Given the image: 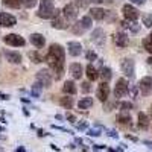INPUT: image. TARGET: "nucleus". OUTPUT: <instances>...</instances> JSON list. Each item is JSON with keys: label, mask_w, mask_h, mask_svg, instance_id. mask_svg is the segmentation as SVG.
<instances>
[{"label": "nucleus", "mask_w": 152, "mask_h": 152, "mask_svg": "<svg viewBox=\"0 0 152 152\" xmlns=\"http://www.w3.org/2000/svg\"><path fill=\"white\" fill-rule=\"evenodd\" d=\"M44 61L49 64V69L52 70V73H55V79H61V76L64 75V61H66V52L62 46L50 44Z\"/></svg>", "instance_id": "f257e3e1"}, {"label": "nucleus", "mask_w": 152, "mask_h": 152, "mask_svg": "<svg viewBox=\"0 0 152 152\" xmlns=\"http://www.w3.org/2000/svg\"><path fill=\"white\" fill-rule=\"evenodd\" d=\"M55 12V3L53 0H40V6H38L37 15L43 20H50Z\"/></svg>", "instance_id": "f03ea898"}, {"label": "nucleus", "mask_w": 152, "mask_h": 152, "mask_svg": "<svg viewBox=\"0 0 152 152\" xmlns=\"http://www.w3.org/2000/svg\"><path fill=\"white\" fill-rule=\"evenodd\" d=\"M50 23H52V26L55 29H59V31H66L70 28V23L67 21V18L64 17L61 9H55L52 18H50Z\"/></svg>", "instance_id": "7ed1b4c3"}, {"label": "nucleus", "mask_w": 152, "mask_h": 152, "mask_svg": "<svg viewBox=\"0 0 152 152\" xmlns=\"http://www.w3.org/2000/svg\"><path fill=\"white\" fill-rule=\"evenodd\" d=\"M91 26H93V20L90 18V15H85L79 21H75V26H72V32L75 35H82L85 31L91 29Z\"/></svg>", "instance_id": "20e7f679"}, {"label": "nucleus", "mask_w": 152, "mask_h": 152, "mask_svg": "<svg viewBox=\"0 0 152 152\" xmlns=\"http://www.w3.org/2000/svg\"><path fill=\"white\" fill-rule=\"evenodd\" d=\"M35 79L43 88H50L52 87V75H50V70H47V69H43V70L38 72L35 75Z\"/></svg>", "instance_id": "39448f33"}, {"label": "nucleus", "mask_w": 152, "mask_h": 152, "mask_svg": "<svg viewBox=\"0 0 152 152\" xmlns=\"http://www.w3.org/2000/svg\"><path fill=\"white\" fill-rule=\"evenodd\" d=\"M129 91V85H128V81L120 78L117 82H116V87H114V97L116 99H122L128 94Z\"/></svg>", "instance_id": "423d86ee"}, {"label": "nucleus", "mask_w": 152, "mask_h": 152, "mask_svg": "<svg viewBox=\"0 0 152 152\" xmlns=\"http://www.w3.org/2000/svg\"><path fill=\"white\" fill-rule=\"evenodd\" d=\"M122 14H123L126 21H137L138 15H140V14H138V11H137V8L129 5V3H126V5L122 6Z\"/></svg>", "instance_id": "0eeeda50"}, {"label": "nucleus", "mask_w": 152, "mask_h": 152, "mask_svg": "<svg viewBox=\"0 0 152 152\" xmlns=\"http://www.w3.org/2000/svg\"><path fill=\"white\" fill-rule=\"evenodd\" d=\"M3 41L8 46H12V47H23L24 44H26L24 38L21 35H18V34H8V35H5Z\"/></svg>", "instance_id": "6e6552de"}, {"label": "nucleus", "mask_w": 152, "mask_h": 152, "mask_svg": "<svg viewBox=\"0 0 152 152\" xmlns=\"http://www.w3.org/2000/svg\"><path fill=\"white\" fill-rule=\"evenodd\" d=\"M61 11H62V14H64V17L67 18V21H69L70 24H72L73 21H76V18H78V8H76L73 3L66 5Z\"/></svg>", "instance_id": "1a4fd4ad"}, {"label": "nucleus", "mask_w": 152, "mask_h": 152, "mask_svg": "<svg viewBox=\"0 0 152 152\" xmlns=\"http://www.w3.org/2000/svg\"><path fill=\"white\" fill-rule=\"evenodd\" d=\"M138 90L143 96H149L152 93V78L151 76H145V78L140 79L138 82Z\"/></svg>", "instance_id": "9d476101"}, {"label": "nucleus", "mask_w": 152, "mask_h": 152, "mask_svg": "<svg viewBox=\"0 0 152 152\" xmlns=\"http://www.w3.org/2000/svg\"><path fill=\"white\" fill-rule=\"evenodd\" d=\"M120 69L126 78H134V61L131 58H125L120 62Z\"/></svg>", "instance_id": "9b49d317"}, {"label": "nucleus", "mask_w": 152, "mask_h": 152, "mask_svg": "<svg viewBox=\"0 0 152 152\" xmlns=\"http://www.w3.org/2000/svg\"><path fill=\"white\" fill-rule=\"evenodd\" d=\"M17 24V18L9 12H0V26L2 28H12Z\"/></svg>", "instance_id": "f8f14e48"}, {"label": "nucleus", "mask_w": 152, "mask_h": 152, "mask_svg": "<svg viewBox=\"0 0 152 152\" xmlns=\"http://www.w3.org/2000/svg\"><path fill=\"white\" fill-rule=\"evenodd\" d=\"M113 41H114V44H116L117 47L125 49V47H128V44H129V37L126 35L125 32H116L113 35Z\"/></svg>", "instance_id": "ddd939ff"}, {"label": "nucleus", "mask_w": 152, "mask_h": 152, "mask_svg": "<svg viewBox=\"0 0 152 152\" xmlns=\"http://www.w3.org/2000/svg\"><path fill=\"white\" fill-rule=\"evenodd\" d=\"M96 96L100 102H107L108 97H110V85L108 82H100L97 90H96Z\"/></svg>", "instance_id": "4468645a"}, {"label": "nucleus", "mask_w": 152, "mask_h": 152, "mask_svg": "<svg viewBox=\"0 0 152 152\" xmlns=\"http://www.w3.org/2000/svg\"><path fill=\"white\" fill-rule=\"evenodd\" d=\"M105 40H107V37H105V31L104 29H94L91 32V41L96 44V46H104L105 44Z\"/></svg>", "instance_id": "2eb2a0df"}, {"label": "nucleus", "mask_w": 152, "mask_h": 152, "mask_svg": "<svg viewBox=\"0 0 152 152\" xmlns=\"http://www.w3.org/2000/svg\"><path fill=\"white\" fill-rule=\"evenodd\" d=\"M67 50L72 56H79L82 53V46L79 41H69L67 43Z\"/></svg>", "instance_id": "dca6fc26"}, {"label": "nucleus", "mask_w": 152, "mask_h": 152, "mask_svg": "<svg viewBox=\"0 0 152 152\" xmlns=\"http://www.w3.org/2000/svg\"><path fill=\"white\" fill-rule=\"evenodd\" d=\"M5 58L8 62H11V64H20L21 62V55L18 52H15V50H5Z\"/></svg>", "instance_id": "f3484780"}, {"label": "nucleus", "mask_w": 152, "mask_h": 152, "mask_svg": "<svg viewBox=\"0 0 152 152\" xmlns=\"http://www.w3.org/2000/svg\"><path fill=\"white\" fill-rule=\"evenodd\" d=\"M29 41H31L37 49H41V47L46 46V38H44L41 34H32V35L29 37Z\"/></svg>", "instance_id": "a211bd4d"}, {"label": "nucleus", "mask_w": 152, "mask_h": 152, "mask_svg": "<svg viewBox=\"0 0 152 152\" xmlns=\"http://www.w3.org/2000/svg\"><path fill=\"white\" fill-rule=\"evenodd\" d=\"M105 15H107V11L104 8H91L90 9V18L91 20H105Z\"/></svg>", "instance_id": "6ab92c4d"}, {"label": "nucleus", "mask_w": 152, "mask_h": 152, "mask_svg": "<svg viewBox=\"0 0 152 152\" xmlns=\"http://www.w3.org/2000/svg\"><path fill=\"white\" fill-rule=\"evenodd\" d=\"M70 75L73 76L75 79H81L82 78L84 70H82V66L79 64V62H73V64L70 66Z\"/></svg>", "instance_id": "aec40b11"}, {"label": "nucleus", "mask_w": 152, "mask_h": 152, "mask_svg": "<svg viewBox=\"0 0 152 152\" xmlns=\"http://www.w3.org/2000/svg\"><path fill=\"white\" fill-rule=\"evenodd\" d=\"M149 117L146 116L145 113H138V122H137V126L140 129H143V131H146L148 128H149Z\"/></svg>", "instance_id": "412c9836"}, {"label": "nucleus", "mask_w": 152, "mask_h": 152, "mask_svg": "<svg viewBox=\"0 0 152 152\" xmlns=\"http://www.w3.org/2000/svg\"><path fill=\"white\" fill-rule=\"evenodd\" d=\"M62 93H66V94H76V84L75 81L69 79L64 82V85H62Z\"/></svg>", "instance_id": "4be33fe9"}, {"label": "nucleus", "mask_w": 152, "mask_h": 152, "mask_svg": "<svg viewBox=\"0 0 152 152\" xmlns=\"http://www.w3.org/2000/svg\"><path fill=\"white\" fill-rule=\"evenodd\" d=\"M117 122H119L120 125H125V126H131L132 119H131V116H129L126 111H122L119 116H117Z\"/></svg>", "instance_id": "5701e85b"}, {"label": "nucleus", "mask_w": 152, "mask_h": 152, "mask_svg": "<svg viewBox=\"0 0 152 152\" xmlns=\"http://www.w3.org/2000/svg\"><path fill=\"white\" fill-rule=\"evenodd\" d=\"M85 75H87V78H88V81H96V79H99V72L90 64V66H87V70H85Z\"/></svg>", "instance_id": "b1692460"}, {"label": "nucleus", "mask_w": 152, "mask_h": 152, "mask_svg": "<svg viewBox=\"0 0 152 152\" xmlns=\"http://www.w3.org/2000/svg\"><path fill=\"white\" fill-rule=\"evenodd\" d=\"M91 107H93V99L88 97V96L82 97L79 102H78V108L79 110H90Z\"/></svg>", "instance_id": "393cba45"}, {"label": "nucleus", "mask_w": 152, "mask_h": 152, "mask_svg": "<svg viewBox=\"0 0 152 152\" xmlns=\"http://www.w3.org/2000/svg\"><path fill=\"white\" fill-rule=\"evenodd\" d=\"M122 28H126V29H129L131 32L137 34L138 31H140V24H138L137 21H122Z\"/></svg>", "instance_id": "a878e982"}, {"label": "nucleus", "mask_w": 152, "mask_h": 152, "mask_svg": "<svg viewBox=\"0 0 152 152\" xmlns=\"http://www.w3.org/2000/svg\"><path fill=\"white\" fill-rule=\"evenodd\" d=\"M99 78H102L104 82H108L113 78V70L110 67H102V69L99 70Z\"/></svg>", "instance_id": "bb28decb"}, {"label": "nucleus", "mask_w": 152, "mask_h": 152, "mask_svg": "<svg viewBox=\"0 0 152 152\" xmlns=\"http://www.w3.org/2000/svg\"><path fill=\"white\" fill-rule=\"evenodd\" d=\"M28 56H29V59H31L32 62H35V64H40V62L44 61V58L38 53V50H31V52L28 53Z\"/></svg>", "instance_id": "cd10ccee"}, {"label": "nucleus", "mask_w": 152, "mask_h": 152, "mask_svg": "<svg viewBox=\"0 0 152 152\" xmlns=\"http://www.w3.org/2000/svg\"><path fill=\"white\" fill-rule=\"evenodd\" d=\"M3 3H5L8 8L18 9V8L21 6V0H3Z\"/></svg>", "instance_id": "c85d7f7f"}, {"label": "nucleus", "mask_w": 152, "mask_h": 152, "mask_svg": "<svg viewBox=\"0 0 152 152\" xmlns=\"http://www.w3.org/2000/svg\"><path fill=\"white\" fill-rule=\"evenodd\" d=\"M73 97H69V96H66V97H61V105L64 107V108H67V110H70L72 107H73Z\"/></svg>", "instance_id": "c756f323"}, {"label": "nucleus", "mask_w": 152, "mask_h": 152, "mask_svg": "<svg viewBox=\"0 0 152 152\" xmlns=\"http://www.w3.org/2000/svg\"><path fill=\"white\" fill-rule=\"evenodd\" d=\"M73 5L78 9H85L88 5H90V0H73Z\"/></svg>", "instance_id": "7c9ffc66"}, {"label": "nucleus", "mask_w": 152, "mask_h": 152, "mask_svg": "<svg viewBox=\"0 0 152 152\" xmlns=\"http://www.w3.org/2000/svg\"><path fill=\"white\" fill-rule=\"evenodd\" d=\"M41 88H43V87H41L40 84L35 82V84H34V87H32V90H31L32 96H34V97H40V96H41Z\"/></svg>", "instance_id": "2f4dec72"}, {"label": "nucleus", "mask_w": 152, "mask_h": 152, "mask_svg": "<svg viewBox=\"0 0 152 152\" xmlns=\"http://www.w3.org/2000/svg\"><path fill=\"white\" fill-rule=\"evenodd\" d=\"M143 24L146 28H152V12H148L143 15Z\"/></svg>", "instance_id": "473e14b6"}, {"label": "nucleus", "mask_w": 152, "mask_h": 152, "mask_svg": "<svg viewBox=\"0 0 152 152\" xmlns=\"http://www.w3.org/2000/svg\"><path fill=\"white\" fill-rule=\"evenodd\" d=\"M37 3H38V0H21V5L26 6V8H29V9L34 8Z\"/></svg>", "instance_id": "72a5a7b5"}, {"label": "nucleus", "mask_w": 152, "mask_h": 152, "mask_svg": "<svg viewBox=\"0 0 152 152\" xmlns=\"http://www.w3.org/2000/svg\"><path fill=\"white\" fill-rule=\"evenodd\" d=\"M143 47L152 55V41L149 40V38H145V40H143Z\"/></svg>", "instance_id": "f704fd0d"}, {"label": "nucleus", "mask_w": 152, "mask_h": 152, "mask_svg": "<svg viewBox=\"0 0 152 152\" xmlns=\"http://www.w3.org/2000/svg\"><path fill=\"white\" fill-rule=\"evenodd\" d=\"M120 110L128 113L129 110H132V104H131V102H122V104H120Z\"/></svg>", "instance_id": "c9c22d12"}, {"label": "nucleus", "mask_w": 152, "mask_h": 152, "mask_svg": "<svg viewBox=\"0 0 152 152\" xmlns=\"http://www.w3.org/2000/svg\"><path fill=\"white\" fill-rule=\"evenodd\" d=\"M85 56H87V61H96L97 59V55L93 52V50H88Z\"/></svg>", "instance_id": "e433bc0d"}, {"label": "nucleus", "mask_w": 152, "mask_h": 152, "mask_svg": "<svg viewBox=\"0 0 152 152\" xmlns=\"http://www.w3.org/2000/svg\"><path fill=\"white\" fill-rule=\"evenodd\" d=\"M81 90H82L84 93H90V91H91V84H90V82H82Z\"/></svg>", "instance_id": "4c0bfd02"}, {"label": "nucleus", "mask_w": 152, "mask_h": 152, "mask_svg": "<svg viewBox=\"0 0 152 152\" xmlns=\"http://www.w3.org/2000/svg\"><path fill=\"white\" fill-rule=\"evenodd\" d=\"M104 104H105V111H111L116 107V100H114V102H104Z\"/></svg>", "instance_id": "58836bf2"}, {"label": "nucleus", "mask_w": 152, "mask_h": 152, "mask_svg": "<svg viewBox=\"0 0 152 152\" xmlns=\"http://www.w3.org/2000/svg\"><path fill=\"white\" fill-rule=\"evenodd\" d=\"M90 2H94V3H113L114 0H90Z\"/></svg>", "instance_id": "ea45409f"}, {"label": "nucleus", "mask_w": 152, "mask_h": 152, "mask_svg": "<svg viewBox=\"0 0 152 152\" xmlns=\"http://www.w3.org/2000/svg\"><path fill=\"white\" fill-rule=\"evenodd\" d=\"M67 120H69L70 123H75V122H76V117L73 116V114H67Z\"/></svg>", "instance_id": "a19ab883"}, {"label": "nucleus", "mask_w": 152, "mask_h": 152, "mask_svg": "<svg viewBox=\"0 0 152 152\" xmlns=\"http://www.w3.org/2000/svg\"><path fill=\"white\" fill-rule=\"evenodd\" d=\"M88 134L93 135V137H96V135H100V131H97V129H91V131H88Z\"/></svg>", "instance_id": "79ce46f5"}, {"label": "nucleus", "mask_w": 152, "mask_h": 152, "mask_svg": "<svg viewBox=\"0 0 152 152\" xmlns=\"http://www.w3.org/2000/svg\"><path fill=\"white\" fill-rule=\"evenodd\" d=\"M146 0H131V3H135V5H143Z\"/></svg>", "instance_id": "37998d69"}, {"label": "nucleus", "mask_w": 152, "mask_h": 152, "mask_svg": "<svg viewBox=\"0 0 152 152\" xmlns=\"http://www.w3.org/2000/svg\"><path fill=\"white\" fill-rule=\"evenodd\" d=\"M108 135H110V137H114V138H117V132H116V131H110Z\"/></svg>", "instance_id": "c03bdc74"}, {"label": "nucleus", "mask_w": 152, "mask_h": 152, "mask_svg": "<svg viewBox=\"0 0 152 152\" xmlns=\"http://www.w3.org/2000/svg\"><path fill=\"white\" fill-rule=\"evenodd\" d=\"M0 99H5V100H6V99H9V96H8V94H2V93H0Z\"/></svg>", "instance_id": "a18cd8bd"}, {"label": "nucleus", "mask_w": 152, "mask_h": 152, "mask_svg": "<svg viewBox=\"0 0 152 152\" xmlns=\"http://www.w3.org/2000/svg\"><path fill=\"white\" fill-rule=\"evenodd\" d=\"M148 64H149V66H152V56H151V58H148Z\"/></svg>", "instance_id": "49530a36"}, {"label": "nucleus", "mask_w": 152, "mask_h": 152, "mask_svg": "<svg viewBox=\"0 0 152 152\" xmlns=\"http://www.w3.org/2000/svg\"><path fill=\"white\" fill-rule=\"evenodd\" d=\"M17 152H26V151H24L23 148H18V151H17Z\"/></svg>", "instance_id": "de8ad7c7"}, {"label": "nucleus", "mask_w": 152, "mask_h": 152, "mask_svg": "<svg viewBox=\"0 0 152 152\" xmlns=\"http://www.w3.org/2000/svg\"><path fill=\"white\" fill-rule=\"evenodd\" d=\"M145 143H146V145H148L149 148H152V143H151V142H145Z\"/></svg>", "instance_id": "09e8293b"}, {"label": "nucleus", "mask_w": 152, "mask_h": 152, "mask_svg": "<svg viewBox=\"0 0 152 152\" xmlns=\"http://www.w3.org/2000/svg\"><path fill=\"white\" fill-rule=\"evenodd\" d=\"M148 38H149V40H151V41H152V32H151V34H149V37H148Z\"/></svg>", "instance_id": "8fccbe9b"}]
</instances>
